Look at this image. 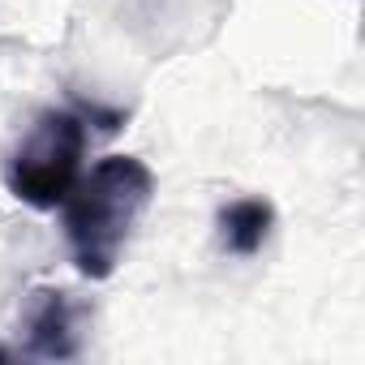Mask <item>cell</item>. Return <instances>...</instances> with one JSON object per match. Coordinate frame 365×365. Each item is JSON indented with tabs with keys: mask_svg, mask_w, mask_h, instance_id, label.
<instances>
[{
	"mask_svg": "<svg viewBox=\"0 0 365 365\" xmlns=\"http://www.w3.org/2000/svg\"><path fill=\"white\" fill-rule=\"evenodd\" d=\"M150 198H155V172L138 155H108L86 176H78V185L61 207L73 267L86 279H108L120 267V254L133 228L142 224Z\"/></svg>",
	"mask_w": 365,
	"mask_h": 365,
	"instance_id": "6da1fadb",
	"label": "cell"
},
{
	"mask_svg": "<svg viewBox=\"0 0 365 365\" xmlns=\"http://www.w3.org/2000/svg\"><path fill=\"white\" fill-rule=\"evenodd\" d=\"M86 155V120L69 108H48L35 116L26 138L14 146L5 163V185L18 202L35 211H56L82 176Z\"/></svg>",
	"mask_w": 365,
	"mask_h": 365,
	"instance_id": "7a4b0ae2",
	"label": "cell"
},
{
	"mask_svg": "<svg viewBox=\"0 0 365 365\" xmlns=\"http://www.w3.org/2000/svg\"><path fill=\"white\" fill-rule=\"evenodd\" d=\"M275 228V207L267 198H237L220 211V241L237 258H254Z\"/></svg>",
	"mask_w": 365,
	"mask_h": 365,
	"instance_id": "277c9868",
	"label": "cell"
},
{
	"mask_svg": "<svg viewBox=\"0 0 365 365\" xmlns=\"http://www.w3.org/2000/svg\"><path fill=\"white\" fill-rule=\"evenodd\" d=\"M26 348L48 361H69L82 348V305L65 288H35L22 314Z\"/></svg>",
	"mask_w": 365,
	"mask_h": 365,
	"instance_id": "3957f363",
	"label": "cell"
}]
</instances>
